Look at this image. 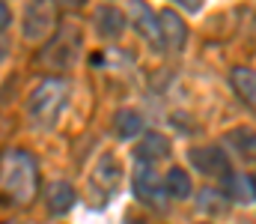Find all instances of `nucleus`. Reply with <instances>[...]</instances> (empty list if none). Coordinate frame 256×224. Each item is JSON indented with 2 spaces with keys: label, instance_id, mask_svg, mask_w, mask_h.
Masks as SVG:
<instances>
[{
  "label": "nucleus",
  "instance_id": "3",
  "mask_svg": "<svg viewBox=\"0 0 256 224\" xmlns=\"http://www.w3.org/2000/svg\"><path fill=\"white\" fill-rule=\"evenodd\" d=\"M80 48H84L80 30H78L74 24H60L57 36L42 48L39 63H42V66H48V69H68V66H74V60H78Z\"/></svg>",
  "mask_w": 256,
  "mask_h": 224
},
{
  "label": "nucleus",
  "instance_id": "9",
  "mask_svg": "<svg viewBox=\"0 0 256 224\" xmlns=\"http://www.w3.org/2000/svg\"><path fill=\"white\" fill-rule=\"evenodd\" d=\"M92 21H96V30L102 39H120L128 27V15L120 6H98Z\"/></svg>",
  "mask_w": 256,
  "mask_h": 224
},
{
  "label": "nucleus",
  "instance_id": "10",
  "mask_svg": "<svg viewBox=\"0 0 256 224\" xmlns=\"http://www.w3.org/2000/svg\"><path fill=\"white\" fill-rule=\"evenodd\" d=\"M120 176H122L120 161L114 155H102L98 164H96V170H92V188L102 191L104 197H110L116 191V185H120Z\"/></svg>",
  "mask_w": 256,
  "mask_h": 224
},
{
  "label": "nucleus",
  "instance_id": "1",
  "mask_svg": "<svg viewBox=\"0 0 256 224\" xmlns=\"http://www.w3.org/2000/svg\"><path fill=\"white\" fill-rule=\"evenodd\" d=\"M68 81L66 78H45L33 87L30 99H27V120L30 129L36 132H48L57 126V120L63 117L66 105H68Z\"/></svg>",
  "mask_w": 256,
  "mask_h": 224
},
{
  "label": "nucleus",
  "instance_id": "18",
  "mask_svg": "<svg viewBox=\"0 0 256 224\" xmlns=\"http://www.w3.org/2000/svg\"><path fill=\"white\" fill-rule=\"evenodd\" d=\"M226 203H230V197L218 194L214 188L200 191V209H206V212H220V209H226Z\"/></svg>",
  "mask_w": 256,
  "mask_h": 224
},
{
  "label": "nucleus",
  "instance_id": "19",
  "mask_svg": "<svg viewBox=\"0 0 256 224\" xmlns=\"http://www.w3.org/2000/svg\"><path fill=\"white\" fill-rule=\"evenodd\" d=\"M0 24H3V33H6V27H9V6L6 3L0 6Z\"/></svg>",
  "mask_w": 256,
  "mask_h": 224
},
{
  "label": "nucleus",
  "instance_id": "15",
  "mask_svg": "<svg viewBox=\"0 0 256 224\" xmlns=\"http://www.w3.org/2000/svg\"><path fill=\"white\" fill-rule=\"evenodd\" d=\"M114 132H116V138L131 141L134 135L143 132V117H140L137 111H131V108H120V111L114 114Z\"/></svg>",
  "mask_w": 256,
  "mask_h": 224
},
{
  "label": "nucleus",
  "instance_id": "14",
  "mask_svg": "<svg viewBox=\"0 0 256 224\" xmlns=\"http://www.w3.org/2000/svg\"><path fill=\"white\" fill-rule=\"evenodd\" d=\"M230 84H232V90L238 93V99H242L248 108H254L256 111V72L254 69H248V66H236V69L230 72Z\"/></svg>",
  "mask_w": 256,
  "mask_h": 224
},
{
  "label": "nucleus",
  "instance_id": "12",
  "mask_svg": "<svg viewBox=\"0 0 256 224\" xmlns=\"http://www.w3.org/2000/svg\"><path fill=\"white\" fill-rule=\"evenodd\" d=\"M224 144L232 149L236 155H242L244 161L256 164V132L250 126H238V129H230L224 135Z\"/></svg>",
  "mask_w": 256,
  "mask_h": 224
},
{
  "label": "nucleus",
  "instance_id": "16",
  "mask_svg": "<svg viewBox=\"0 0 256 224\" xmlns=\"http://www.w3.org/2000/svg\"><path fill=\"white\" fill-rule=\"evenodd\" d=\"M220 185H224V194H226L230 200L248 203V200L254 197V179H250V176H242V173H236V170H232L230 176H224Z\"/></svg>",
  "mask_w": 256,
  "mask_h": 224
},
{
  "label": "nucleus",
  "instance_id": "7",
  "mask_svg": "<svg viewBox=\"0 0 256 224\" xmlns=\"http://www.w3.org/2000/svg\"><path fill=\"white\" fill-rule=\"evenodd\" d=\"M128 18H131V27H134V33H140L152 48H158V51H164V39H161V27H158V18H155V12L146 6V3H131V12H128Z\"/></svg>",
  "mask_w": 256,
  "mask_h": 224
},
{
  "label": "nucleus",
  "instance_id": "5",
  "mask_svg": "<svg viewBox=\"0 0 256 224\" xmlns=\"http://www.w3.org/2000/svg\"><path fill=\"white\" fill-rule=\"evenodd\" d=\"M188 161L194 164V170H200L202 176H230L232 167H230V155L226 149L218 147V144H208V147H194L188 152Z\"/></svg>",
  "mask_w": 256,
  "mask_h": 224
},
{
  "label": "nucleus",
  "instance_id": "2",
  "mask_svg": "<svg viewBox=\"0 0 256 224\" xmlns=\"http://www.w3.org/2000/svg\"><path fill=\"white\" fill-rule=\"evenodd\" d=\"M36 182H39L36 158L24 149H6L3 152V194L12 203L24 206L33 200Z\"/></svg>",
  "mask_w": 256,
  "mask_h": 224
},
{
  "label": "nucleus",
  "instance_id": "13",
  "mask_svg": "<svg viewBox=\"0 0 256 224\" xmlns=\"http://www.w3.org/2000/svg\"><path fill=\"white\" fill-rule=\"evenodd\" d=\"M45 206H48L51 215H63V212H68V209L74 206V188H72L68 182H63V179H54V182L48 185Z\"/></svg>",
  "mask_w": 256,
  "mask_h": 224
},
{
  "label": "nucleus",
  "instance_id": "4",
  "mask_svg": "<svg viewBox=\"0 0 256 224\" xmlns=\"http://www.w3.org/2000/svg\"><path fill=\"white\" fill-rule=\"evenodd\" d=\"M131 191H134V197L143 203V206H152V209H161L164 203H167V185L161 182V176L155 173V167H149V164H140L137 170H134V176H131Z\"/></svg>",
  "mask_w": 256,
  "mask_h": 224
},
{
  "label": "nucleus",
  "instance_id": "20",
  "mask_svg": "<svg viewBox=\"0 0 256 224\" xmlns=\"http://www.w3.org/2000/svg\"><path fill=\"white\" fill-rule=\"evenodd\" d=\"M250 179H254V197H256V173H254V176H250Z\"/></svg>",
  "mask_w": 256,
  "mask_h": 224
},
{
  "label": "nucleus",
  "instance_id": "11",
  "mask_svg": "<svg viewBox=\"0 0 256 224\" xmlns=\"http://www.w3.org/2000/svg\"><path fill=\"white\" fill-rule=\"evenodd\" d=\"M134 155L143 164H155V161H161V158L170 155V138L161 135V132H146L140 138V144L134 147Z\"/></svg>",
  "mask_w": 256,
  "mask_h": 224
},
{
  "label": "nucleus",
  "instance_id": "6",
  "mask_svg": "<svg viewBox=\"0 0 256 224\" xmlns=\"http://www.w3.org/2000/svg\"><path fill=\"white\" fill-rule=\"evenodd\" d=\"M54 30V6L51 3H30L24 9V39L39 42Z\"/></svg>",
  "mask_w": 256,
  "mask_h": 224
},
{
  "label": "nucleus",
  "instance_id": "17",
  "mask_svg": "<svg viewBox=\"0 0 256 224\" xmlns=\"http://www.w3.org/2000/svg\"><path fill=\"white\" fill-rule=\"evenodd\" d=\"M164 185H167V197H173V200H188L194 191L191 176L182 167H170L167 176H164Z\"/></svg>",
  "mask_w": 256,
  "mask_h": 224
},
{
  "label": "nucleus",
  "instance_id": "8",
  "mask_svg": "<svg viewBox=\"0 0 256 224\" xmlns=\"http://www.w3.org/2000/svg\"><path fill=\"white\" fill-rule=\"evenodd\" d=\"M158 27H161V39H164V51H182L188 42V27L179 18V12L173 9H161L158 12Z\"/></svg>",
  "mask_w": 256,
  "mask_h": 224
}]
</instances>
